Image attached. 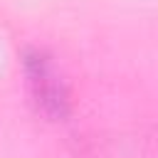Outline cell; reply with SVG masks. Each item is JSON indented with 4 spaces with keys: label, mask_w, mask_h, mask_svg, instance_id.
Returning a JSON list of instances; mask_svg holds the SVG:
<instances>
[{
    "label": "cell",
    "mask_w": 158,
    "mask_h": 158,
    "mask_svg": "<svg viewBox=\"0 0 158 158\" xmlns=\"http://www.w3.org/2000/svg\"><path fill=\"white\" fill-rule=\"evenodd\" d=\"M20 67L35 111L47 121H64L72 114V96L52 54L42 47H25L20 54Z\"/></svg>",
    "instance_id": "cell-1"
}]
</instances>
